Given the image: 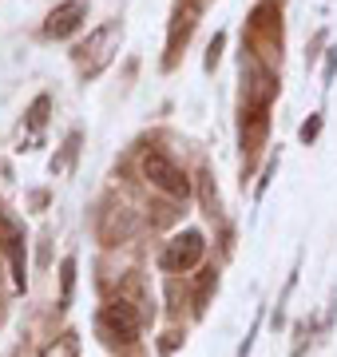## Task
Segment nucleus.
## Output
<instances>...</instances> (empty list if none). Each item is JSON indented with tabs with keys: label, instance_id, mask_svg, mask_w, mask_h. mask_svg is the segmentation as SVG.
Returning <instances> with one entry per match:
<instances>
[{
	"label": "nucleus",
	"instance_id": "1",
	"mask_svg": "<svg viewBox=\"0 0 337 357\" xmlns=\"http://www.w3.org/2000/svg\"><path fill=\"white\" fill-rule=\"evenodd\" d=\"M95 326H100V337H104L107 345H131L139 337V310H135V302H127V298H116V302H107V306L100 310Z\"/></svg>",
	"mask_w": 337,
	"mask_h": 357
},
{
	"label": "nucleus",
	"instance_id": "2",
	"mask_svg": "<svg viewBox=\"0 0 337 357\" xmlns=\"http://www.w3.org/2000/svg\"><path fill=\"white\" fill-rule=\"evenodd\" d=\"M143 178H147L151 187H159L163 195H171V199H187V195H191V178L182 175V167L163 151L143 155Z\"/></svg>",
	"mask_w": 337,
	"mask_h": 357
},
{
	"label": "nucleus",
	"instance_id": "3",
	"mask_svg": "<svg viewBox=\"0 0 337 357\" xmlns=\"http://www.w3.org/2000/svg\"><path fill=\"white\" fill-rule=\"evenodd\" d=\"M207 255V238L198 234V230H182L175 234L167 246H163V255H159V266L167 270V274H187V270H195Z\"/></svg>",
	"mask_w": 337,
	"mask_h": 357
},
{
	"label": "nucleus",
	"instance_id": "4",
	"mask_svg": "<svg viewBox=\"0 0 337 357\" xmlns=\"http://www.w3.org/2000/svg\"><path fill=\"white\" fill-rule=\"evenodd\" d=\"M135 211H127L123 203H111L100 215V243L104 246H119V243H127L131 234H135Z\"/></svg>",
	"mask_w": 337,
	"mask_h": 357
},
{
	"label": "nucleus",
	"instance_id": "5",
	"mask_svg": "<svg viewBox=\"0 0 337 357\" xmlns=\"http://www.w3.org/2000/svg\"><path fill=\"white\" fill-rule=\"evenodd\" d=\"M84 20H88V0H64V4H56L52 13H48V20H44V36L64 40V36H72Z\"/></svg>",
	"mask_w": 337,
	"mask_h": 357
},
{
	"label": "nucleus",
	"instance_id": "6",
	"mask_svg": "<svg viewBox=\"0 0 337 357\" xmlns=\"http://www.w3.org/2000/svg\"><path fill=\"white\" fill-rule=\"evenodd\" d=\"M0 250L13 258V270H16V286L24 290V230H20V222H16L4 206H0Z\"/></svg>",
	"mask_w": 337,
	"mask_h": 357
},
{
	"label": "nucleus",
	"instance_id": "7",
	"mask_svg": "<svg viewBox=\"0 0 337 357\" xmlns=\"http://www.w3.org/2000/svg\"><path fill=\"white\" fill-rule=\"evenodd\" d=\"M116 36H119V24H116V20H107V24L88 40V48H79V52H91V56H95V64H91L88 76H95V72H100V68L107 64V56H111V52H107V44H111Z\"/></svg>",
	"mask_w": 337,
	"mask_h": 357
},
{
	"label": "nucleus",
	"instance_id": "8",
	"mask_svg": "<svg viewBox=\"0 0 337 357\" xmlns=\"http://www.w3.org/2000/svg\"><path fill=\"white\" fill-rule=\"evenodd\" d=\"M72 286H76V258L68 255L60 262V310L72 306Z\"/></svg>",
	"mask_w": 337,
	"mask_h": 357
},
{
	"label": "nucleus",
	"instance_id": "9",
	"mask_svg": "<svg viewBox=\"0 0 337 357\" xmlns=\"http://www.w3.org/2000/svg\"><path fill=\"white\" fill-rule=\"evenodd\" d=\"M44 357H79V345H76V333H64V337H56L48 349H44Z\"/></svg>",
	"mask_w": 337,
	"mask_h": 357
},
{
	"label": "nucleus",
	"instance_id": "10",
	"mask_svg": "<svg viewBox=\"0 0 337 357\" xmlns=\"http://www.w3.org/2000/svg\"><path fill=\"white\" fill-rule=\"evenodd\" d=\"M214 270H207L203 274V282H198V298H195V310H207V298H210V290H214Z\"/></svg>",
	"mask_w": 337,
	"mask_h": 357
},
{
	"label": "nucleus",
	"instance_id": "11",
	"mask_svg": "<svg viewBox=\"0 0 337 357\" xmlns=\"http://www.w3.org/2000/svg\"><path fill=\"white\" fill-rule=\"evenodd\" d=\"M298 135H301V143H313V139H318V135H322V115H313V119H306Z\"/></svg>",
	"mask_w": 337,
	"mask_h": 357
},
{
	"label": "nucleus",
	"instance_id": "12",
	"mask_svg": "<svg viewBox=\"0 0 337 357\" xmlns=\"http://www.w3.org/2000/svg\"><path fill=\"white\" fill-rule=\"evenodd\" d=\"M44 112H48V96H40L32 103V128H44Z\"/></svg>",
	"mask_w": 337,
	"mask_h": 357
},
{
	"label": "nucleus",
	"instance_id": "13",
	"mask_svg": "<svg viewBox=\"0 0 337 357\" xmlns=\"http://www.w3.org/2000/svg\"><path fill=\"white\" fill-rule=\"evenodd\" d=\"M219 52H222V36H214V40H210V52H207V68L219 64Z\"/></svg>",
	"mask_w": 337,
	"mask_h": 357
},
{
	"label": "nucleus",
	"instance_id": "14",
	"mask_svg": "<svg viewBox=\"0 0 337 357\" xmlns=\"http://www.w3.org/2000/svg\"><path fill=\"white\" fill-rule=\"evenodd\" d=\"M337 72V52H329V64H325V79H334Z\"/></svg>",
	"mask_w": 337,
	"mask_h": 357
}]
</instances>
